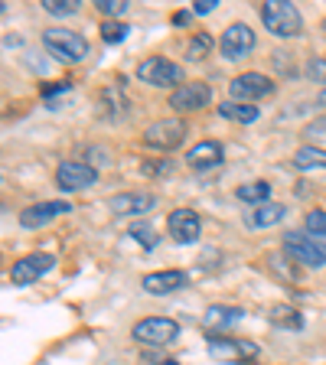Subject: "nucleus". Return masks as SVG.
Returning a JSON list of instances; mask_svg holds the SVG:
<instances>
[{
	"mask_svg": "<svg viewBox=\"0 0 326 365\" xmlns=\"http://www.w3.org/2000/svg\"><path fill=\"white\" fill-rule=\"evenodd\" d=\"M238 199H242V202H251V205L271 202V182H265V180L245 182V186H238Z\"/></svg>",
	"mask_w": 326,
	"mask_h": 365,
	"instance_id": "obj_22",
	"label": "nucleus"
},
{
	"mask_svg": "<svg viewBox=\"0 0 326 365\" xmlns=\"http://www.w3.org/2000/svg\"><path fill=\"white\" fill-rule=\"evenodd\" d=\"M219 46H222V56H225V59H242V56H248L251 49H255V30H251L248 23H232V26L222 33Z\"/></svg>",
	"mask_w": 326,
	"mask_h": 365,
	"instance_id": "obj_11",
	"label": "nucleus"
},
{
	"mask_svg": "<svg viewBox=\"0 0 326 365\" xmlns=\"http://www.w3.org/2000/svg\"><path fill=\"white\" fill-rule=\"evenodd\" d=\"M153 365H180V362H176V359H157Z\"/></svg>",
	"mask_w": 326,
	"mask_h": 365,
	"instance_id": "obj_33",
	"label": "nucleus"
},
{
	"mask_svg": "<svg viewBox=\"0 0 326 365\" xmlns=\"http://www.w3.org/2000/svg\"><path fill=\"white\" fill-rule=\"evenodd\" d=\"M297 170H326V150L323 147H300L294 153Z\"/></svg>",
	"mask_w": 326,
	"mask_h": 365,
	"instance_id": "obj_23",
	"label": "nucleus"
},
{
	"mask_svg": "<svg viewBox=\"0 0 326 365\" xmlns=\"http://www.w3.org/2000/svg\"><path fill=\"white\" fill-rule=\"evenodd\" d=\"M186 137V121L180 118H163V121H153L151 128L144 130V144L157 147V150H173V147L183 144Z\"/></svg>",
	"mask_w": 326,
	"mask_h": 365,
	"instance_id": "obj_8",
	"label": "nucleus"
},
{
	"mask_svg": "<svg viewBox=\"0 0 326 365\" xmlns=\"http://www.w3.org/2000/svg\"><path fill=\"white\" fill-rule=\"evenodd\" d=\"M131 336H134V342H141V346L163 349V346H170V342L180 336V323L167 319V317H147V319H141V323H134Z\"/></svg>",
	"mask_w": 326,
	"mask_h": 365,
	"instance_id": "obj_3",
	"label": "nucleus"
},
{
	"mask_svg": "<svg viewBox=\"0 0 326 365\" xmlns=\"http://www.w3.org/2000/svg\"><path fill=\"white\" fill-rule=\"evenodd\" d=\"M186 271H153V274H147L144 281V290L147 294H153V297H167V294H176V290H183L186 287Z\"/></svg>",
	"mask_w": 326,
	"mask_h": 365,
	"instance_id": "obj_17",
	"label": "nucleus"
},
{
	"mask_svg": "<svg viewBox=\"0 0 326 365\" xmlns=\"http://www.w3.org/2000/svg\"><path fill=\"white\" fill-rule=\"evenodd\" d=\"M271 91H274V82L268 76H261V72H242V76H235L228 82V95L235 101H242V105H248L255 98H265Z\"/></svg>",
	"mask_w": 326,
	"mask_h": 365,
	"instance_id": "obj_9",
	"label": "nucleus"
},
{
	"mask_svg": "<svg viewBox=\"0 0 326 365\" xmlns=\"http://www.w3.org/2000/svg\"><path fill=\"white\" fill-rule=\"evenodd\" d=\"M222 160H225V150H222V144H215V140H199V144L190 147V153H186V163H190L193 170H213V167H219Z\"/></svg>",
	"mask_w": 326,
	"mask_h": 365,
	"instance_id": "obj_18",
	"label": "nucleus"
},
{
	"mask_svg": "<svg viewBox=\"0 0 326 365\" xmlns=\"http://www.w3.org/2000/svg\"><path fill=\"white\" fill-rule=\"evenodd\" d=\"M43 10L53 16H72L82 10V0H43Z\"/></svg>",
	"mask_w": 326,
	"mask_h": 365,
	"instance_id": "obj_25",
	"label": "nucleus"
},
{
	"mask_svg": "<svg viewBox=\"0 0 326 365\" xmlns=\"http://www.w3.org/2000/svg\"><path fill=\"white\" fill-rule=\"evenodd\" d=\"M307 78L326 88V59H323V56H313V59L307 62Z\"/></svg>",
	"mask_w": 326,
	"mask_h": 365,
	"instance_id": "obj_29",
	"label": "nucleus"
},
{
	"mask_svg": "<svg viewBox=\"0 0 326 365\" xmlns=\"http://www.w3.org/2000/svg\"><path fill=\"white\" fill-rule=\"evenodd\" d=\"M43 46L46 53L59 62H82L88 56V39L76 30H46Z\"/></svg>",
	"mask_w": 326,
	"mask_h": 365,
	"instance_id": "obj_2",
	"label": "nucleus"
},
{
	"mask_svg": "<svg viewBox=\"0 0 326 365\" xmlns=\"http://www.w3.org/2000/svg\"><path fill=\"white\" fill-rule=\"evenodd\" d=\"M320 101H323V105H326V88H323V91H320Z\"/></svg>",
	"mask_w": 326,
	"mask_h": 365,
	"instance_id": "obj_34",
	"label": "nucleus"
},
{
	"mask_svg": "<svg viewBox=\"0 0 326 365\" xmlns=\"http://www.w3.org/2000/svg\"><path fill=\"white\" fill-rule=\"evenodd\" d=\"M137 78L153 85V88H173L176 91L183 85V68L176 66V62L163 59V56H151V59H144L137 66Z\"/></svg>",
	"mask_w": 326,
	"mask_h": 365,
	"instance_id": "obj_4",
	"label": "nucleus"
},
{
	"mask_svg": "<svg viewBox=\"0 0 326 365\" xmlns=\"http://www.w3.org/2000/svg\"><path fill=\"white\" fill-rule=\"evenodd\" d=\"M245 310L242 307H225V304H213L203 313V327L213 336H225V329H232L235 323H242Z\"/></svg>",
	"mask_w": 326,
	"mask_h": 365,
	"instance_id": "obj_15",
	"label": "nucleus"
},
{
	"mask_svg": "<svg viewBox=\"0 0 326 365\" xmlns=\"http://www.w3.org/2000/svg\"><path fill=\"white\" fill-rule=\"evenodd\" d=\"M284 251L294 264H307V267H323L326 264V242L300 232H287L284 235Z\"/></svg>",
	"mask_w": 326,
	"mask_h": 365,
	"instance_id": "obj_5",
	"label": "nucleus"
},
{
	"mask_svg": "<svg viewBox=\"0 0 326 365\" xmlns=\"http://www.w3.org/2000/svg\"><path fill=\"white\" fill-rule=\"evenodd\" d=\"M268 319L281 329H304V317H300V310L290 304H274L271 310H268Z\"/></svg>",
	"mask_w": 326,
	"mask_h": 365,
	"instance_id": "obj_20",
	"label": "nucleus"
},
{
	"mask_svg": "<svg viewBox=\"0 0 326 365\" xmlns=\"http://www.w3.org/2000/svg\"><path fill=\"white\" fill-rule=\"evenodd\" d=\"M72 212V205L62 202V199H53V202H36V205H26L20 212V225L23 228H43L49 225L53 219H59V215Z\"/></svg>",
	"mask_w": 326,
	"mask_h": 365,
	"instance_id": "obj_14",
	"label": "nucleus"
},
{
	"mask_svg": "<svg viewBox=\"0 0 326 365\" xmlns=\"http://www.w3.org/2000/svg\"><path fill=\"white\" fill-rule=\"evenodd\" d=\"M95 7H98V14H105V16H121L124 10H128V4H124V0H98Z\"/></svg>",
	"mask_w": 326,
	"mask_h": 365,
	"instance_id": "obj_30",
	"label": "nucleus"
},
{
	"mask_svg": "<svg viewBox=\"0 0 326 365\" xmlns=\"http://www.w3.org/2000/svg\"><path fill=\"white\" fill-rule=\"evenodd\" d=\"M153 202H157L153 192H118L108 199V209L114 215H144L153 209Z\"/></svg>",
	"mask_w": 326,
	"mask_h": 365,
	"instance_id": "obj_16",
	"label": "nucleus"
},
{
	"mask_svg": "<svg viewBox=\"0 0 326 365\" xmlns=\"http://www.w3.org/2000/svg\"><path fill=\"white\" fill-rule=\"evenodd\" d=\"M68 88H72V82H56V85H49V88H46L43 95H46L49 101H53V95H59V91H68Z\"/></svg>",
	"mask_w": 326,
	"mask_h": 365,
	"instance_id": "obj_32",
	"label": "nucleus"
},
{
	"mask_svg": "<svg viewBox=\"0 0 326 365\" xmlns=\"http://www.w3.org/2000/svg\"><path fill=\"white\" fill-rule=\"evenodd\" d=\"M128 23H105V26H101V39H105L108 46H114V43H124V39H128Z\"/></svg>",
	"mask_w": 326,
	"mask_h": 365,
	"instance_id": "obj_26",
	"label": "nucleus"
},
{
	"mask_svg": "<svg viewBox=\"0 0 326 365\" xmlns=\"http://www.w3.org/2000/svg\"><path fill=\"white\" fill-rule=\"evenodd\" d=\"M284 202H265V205H255L248 215H245V225L248 228H271L284 219Z\"/></svg>",
	"mask_w": 326,
	"mask_h": 365,
	"instance_id": "obj_19",
	"label": "nucleus"
},
{
	"mask_svg": "<svg viewBox=\"0 0 326 365\" xmlns=\"http://www.w3.org/2000/svg\"><path fill=\"white\" fill-rule=\"evenodd\" d=\"M307 235L310 238H320V242H326V212H307Z\"/></svg>",
	"mask_w": 326,
	"mask_h": 365,
	"instance_id": "obj_27",
	"label": "nucleus"
},
{
	"mask_svg": "<svg viewBox=\"0 0 326 365\" xmlns=\"http://www.w3.org/2000/svg\"><path fill=\"white\" fill-rule=\"evenodd\" d=\"M131 238H134L137 245H144V248H153V245H157V232H153L147 222H137V225H131Z\"/></svg>",
	"mask_w": 326,
	"mask_h": 365,
	"instance_id": "obj_28",
	"label": "nucleus"
},
{
	"mask_svg": "<svg viewBox=\"0 0 326 365\" xmlns=\"http://www.w3.org/2000/svg\"><path fill=\"white\" fill-rule=\"evenodd\" d=\"M261 20H265L268 33L277 39H290L304 33V16L290 0H265L261 4Z\"/></svg>",
	"mask_w": 326,
	"mask_h": 365,
	"instance_id": "obj_1",
	"label": "nucleus"
},
{
	"mask_svg": "<svg viewBox=\"0 0 326 365\" xmlns=\"http://www.w3.org/2000/svg\"><path fill=\"white\" fill-rule=\"evenodd\" d=\"M209 98H213V88L205 82H183L170 95V108H176V111H199V108L209 105Z\"/></svg>",
	"mask_w": 326,
	"mask_h": 365,
	"instance_id": "obj_13",
	"label": "nucleus"
},
{
	"mask_svg": "<svg viewBox=\"0 0 326 365\" xmlns=\"http://www.w3.org/2000/svg\"><path fill=\"white\" fill-rule=\"evenodd\" d=\"M167 232L176 245H193L199 238V232H203V219L193 209H176L167 219Z\"/></svg>",
	"mask_w": 326,
	"mask_h": 365,
	"instance_id": "obj_12",
	"label": "nucleus"
},
{
	"mask_svg": "<svg viewBox=\"0 0 326 365\" xmlns=\"http://www.w3.org/2000/svg\"><path fill=\"white\" fill-rule=\"evenodd\" d=\"M323 30H326V20H323Z\"/></svg>",
	"mask_w": 326,
	"mask_h": 365,
	"instance_id": "obj_35",
	"label": "nucleus"
},
{
	"mask_svg": "<svg viewBox=\"0 0 326 365\" xmlns=\"http://www.w3.org/2000/svg\"><path fill=\"white\" fill-rule=\"evenodd\" d=\"M209 49H213V36H209V33H196V36L186 43V56H190L193 62L205 59V56H209Z\"/></svg>",
	"mask_w": 326,
	"mask_h": 365,
	"instance_id": "obj_24",
	"label": "nucleus"
},
{
	"mask_svg": "<svg viewBox=\"0 0 326 365\" xmlns=\"http://www.w3.org/2000/svg\"><path fill=\"white\" fill-rule=\"evenodd\" d=\"M56 264L53 255H26V258H20L14 267H10V284H16V287H26V284L39 281L43 274H49Z\"/></svg>",
	"mask_w": 326,
	"mask_h": 365,
	"instance_id": "obj_10",
	"label": "nucleus"
},
{
	"mask_svg": "<svg viewBox=\"0 0 326 365\" xmlns=\"http://www.w3.org/2000/svg\"><path fill=\"white\" fill-rule=\"evenodd\" d=\"M56 182H59L62 192H78V190H88L98 182V170L91 163H82V160H66L56 167Z\"/></svg>",
	"mask_w": 326,
	"mask_h": 365,
	"instance_id": "obj_7",
	"label": "nucleus"
},
{
	"mask_svg": "<svg viewBox=\"0 0 326 365\" xmlns=\"http://www.w3.org/2000/svg\"><path fill=\"white\" fill-rule=\"evenodd\" d=\"M215 4H219V0H196V4H193V14H213Z\"/></svg>",
	"mask_w": 326,
	"mask_h": 365,
	"instance_id": "obj_31",
	"label": "nucleus"
},
{
	"mask_svg": "<svg viewBox=\"0 0 326 365\" xmlns=\"http://www.w3.org/2000/svg\"><path fill=\"white\" fill-rule=\"evenodd\" d=\"M219 114L225 121H235V124H255L261 111L251 105H242V101H225V105H219Z\"/></svg>",
	"mask_w": 326,
	"mask_h": 365,
	"instance_id": "obj_21",
	"label": "nucleus"
},
{
	"mask_svg": "<svg viewBox=\"0 0 326 365\" xmlns=\"http://www.w3.org/2000/svg\"><path fill=\"white\" fill-rule=\"evenodd\" d=\"M258 346L248 339H232V336H209V356L215 362H228V365H242L258 359Z\"/></svg>",
	"mask_w": 326,
	"mask_h": 365,
	"instance_id": "obj_6",
	"label": "nucleus"
}]
</instances>
